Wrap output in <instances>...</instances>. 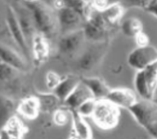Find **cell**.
Instances as JSON below:
<instances>
[{"label":"cell","mask_w":157,"mask_h":139,"mask_svg":"<svg viewBox=\"0 0 157 139\" xmlns=\"http://www.w3.org/2000/svg\"><path fill=\"white\" fill-rule=\"evenodd\" d=\"M32 15L36 31L47 39L55 32L58 22L57 15L45 4L35 1H23L22 3Z\"/></svg>","instance_id":"cell-1"},{"label":"cell","mask_w":157,"mask_h":139,"mask_svg":"<svg viewBox=\"0 0 157 139\" xmlns=\"http://www.w3.org/2000/svg\"><path fill=\"white\" fill-rule=\"evenodd\" d=\"M128 111L136 122L153 136L157 129V103L153 100H138Z\"/></svg>","instance_id":"cell-2"},{"label":"cell","mask_w":157,"mask_h":139,"mask_svg":"<svg viewBox=\"0 0 157 139\" xmlns=\"http://www.w3.org/2000/svg\"><path fill=\"white\" fill-rule=\"evenodd\" d=\"M136 94L141 99L153 100L157 89V61L137 71L134 80Z\"/></svg>","instance_id":"cell-3"},{"label":"cell","mask_w":157,"mask_h":139,"mask_svg":"<svg viewBox=\"0 0 157 139\" xmlns=\"http://www.w3.org/2000/svg\"><path fill=\"white\" fill-rule=\"evenodd\" d=\"M99 128L109 130L115 128L120 121V108L105 99L97 100L94 111L91 117Z\"/></svg>","instance_id":"cell-4"},{"label":"cell","mask_w":157,"mask_h":139,"mask_svg":"<svg viewBox=\"0 0 157 139\" xmlns=\"http://www.w3.org/2000/svg\"><path fill=\"white\" fill-rule=\"evenodd\" d=\"M110 26L104 20L101 12L93 9L83 27L85 39L100 42L106 37Z\"/></svg>","instance_id":"cell-5"},{"label":"cell","mask_w":157,"mask_h":139,"mask_svg":"<svg viewBox=\"0 0 157 139\" xmlns=\"http://www.w3.org/2000/svg\"><path fill=\"white\" fill-rule=\"evenodd\" d=\"M157 61V48L152 45L136 47L129 54L127 62L130 67L142 70Z\"/></svg>","instance_id":"cell-6"},{"label":"cell","mask_w":157,"mask_h":139,"mask_svg":"<svg viewBox=\"0 0 157 139\" xmlns=\"http://www.w3.org/2000/svg\"><path fill=\"white\" fill-rule=\"evenodd\" d=\"M6 21L10 37L18 48L27 56H29V47L23 31L17 19L15 12L12 6H9L6 10Z\"/></svg>","instance_id":"cell-7"},{"label":"cell","mask_w":157,"mask_h":139,"mask_svg":"<svg viewBox=\"0 0 157 139\" xmlns=\"http://www.w3.org/2000/svg\"><path fill=\"white\" fill-rule=\"evenodd\" d=\"M105 99L119 108H122L128 110L139 100L136 92L126 88L111 89Z\"/></svg>","instance_id":"cell-8"},{"label":"cell","mask_w":157,"mask_h":139,"mask_svg":"<svg viewBox=\"0 0 157 139\" xmlns=\"http://www.w3.org/2000/svg\"><path fill=\"white\" fill-rule=\"evenodd\" d=\"M83 28L64 33L59 40V51L64 54H71L81 46L85 39Z\"/></svg>","instance_id":"cell-9"},{"label":"cell","mask_w":157,"mask_h":139,"mask_svg":"<svg viewBox=\"0 0 157 139\" xmlns=\"http://www.w3.org/2000/svg\"><path fill=\"white\" fill-rule=\"evenodd\" d=\"M56 15L58 24L65 33L77 30L75 28L80 24L83 18L78 12L67 7L58 9Z\"/></svg>","instance_id":"cell-10"},{"label":"cell","mask_w":157,"mask_h":139,"mask_svg":"<svg viewBox=\"0 0 157 139\" xmlns=\"http://www.w3.org/2000/svg\"><path fill=\"white\" fill-rule=\"evenodd\" d=\"M12 8L27 43L29 40L32 42L33 38L36 34H34L36 29L30 10L24 5H23L22 7H18V9L14 7H12Z\"/></svg>","instance_id":"cell-11"},{"label":"cell","mask_w":157,"mask_h":139,"mask_svg":"<svg viewBox=\"0 0 157 139\" xmlns=\"http://www.w3.org/2000/svg\"><path fill=\"white\" fill-rule=\"evenodd\" d=\"M92 98L94 97L90 90L80 81L76 88L62 104L63 107L69 110H77L83 102Z\"/></svg>","instance_id":"cell-12"},{"label":"cell","mask_w":157,"mask_h":139,"mask_svg":"<svg viewBox=\"0 0 157 139\" xmlns=\"http://www.w3.org/2000/svg\"><path fill=\"white\" fill-rule=\"evenodd\" d=\"M80 81L90 90L96 100L105 99L111 89L101 78L96 77H84Z\"/></svg>","instance_id":"cell-13"},{"label":"cell","mask_w":157,"mask_h":139,"mask_svg":"<svg viewBox=\"0 0 157 139\" xmlns=\"http://www.w3.org/2000/svg\"><path fill=\"white\" fill-rule=\"evenodd\" d=\"M26 132L22 122L14 116L0 129V139H22Z\"/></svg>","instance_id":"cell-14"},{"label":"cell","mask_w":157,"mask_h":139,"mask_svg":"<svg viewBox=\"0 0 157 139\" xmlns=\"http://www.w3.org/2000/svg\"><path fill=\"white\" fill-rule=\"evenodd\" d=\"M72 133L80 139H92L93 134L91 127L75 110H70Z\"/></svg>","instance_id":"cell-15"},{"label":"cell","mask_w":157,"mask_h":139,"mask_svg":"<svg viewBox=\"0 0 157 139\" xmlns=\"http://www.w3.org/2000/svg\"><path fill=\"white\" fill-rule=\"evenodd\" d=\"M0 61L18 71L23 70L26 67L21 56L10 47L1 43H0Z\"/></svg>","instance_id":"cell-16"},{"label":"cell","mask_w":157,"mask_h":139,"mask_svg":"<svg viewBox=\"0 0 157 139\" xmlns=\"http://www.w3.org/2000/svg\"><path fill=\"white\" fill-rule=\"evenodd\" d=\"M17 111L26 119H36L40 112L36 97L33 96L23 99L17 107Z\"/></svg>","instance_id":"cell-17"},{"label":"cell","mask_w":157,"mask_h":139,"mask_svg":"<svg viewBox=\"0 0 157 139\" xmlns=\"http://www.w3.org/2000/svg\"><path fill=\"white\" fill-rule=\"evenodd\" d=\"M80 82V78L75 75H68L62 78L61 82L53 90V93L63 103Z\"/></svg>","instance_id":"cell-18"},{"label":"cell","mask_w":157,"mask_h":139,"mask_svg":"<svg viewBox=\"0 0 157 139\" xmlns=\"http://www.w3.org/2000/svg\"><path fill=\"white\" fill-rule=\"evenodd\" d=\"M101 13L104 20L110 27H116L120 24L124 15V7L121 3L118 2H113L109 4Z\"/></svg>","instance_id":"cell-19"},{"label":"cell","mask_w":157,"mask_h":139,"mask_svg":"<svg viewBox=\"0 0 157 139\" xmlns=\"http://www.w3.org/2000/svg\"><path fill=\"white\" fill-rule=\"evenodd\" d=\"M35 96L39 103L40 111L53 113L60 107V104H62L60 100L53 92H39Z\"/></svg>","instance_id":"cell-20"},{"label":"cell","mask_w":157,"mask_h":139,"mask_svg":"<svg viewBox=\"0 0 157 139\" xmlns=\"http://www.w3.org/2000/svg\"><path fill=\"white\" fill-rule=\"evenodd\" d=\"M33 52L36 62H43L48 55L49 46L47 39L44 36L36 34L31 42Z\"/></svg>","instance_id":"cell-21"},{"label":"cell","mask_w":157,"mask_h":139,"mask_svg":"<svg viewBox=\"0 0 157 139\" xmlns=\"http://www.w3.org/2000/svg\"><path fill=\"white\" fill-rule=\"evenodd\" d=\"M15 110L17 107L13 100L7 96L0 95V129L15 116Z\"/></svg>","instance_id":"cell-22"},{"label":"cell","mask_w":157,"mask_h":139,"mask_svg":"<svg viewBox=\"0 0 157 139\" xmlns=\"http://www.w3.org/2000/svg\"><path fill=\"white\" fill-rule=\"evenodd\" d=\"M120 26L122 33L128 37L134 38L143 31V23L137 17H129L125 19Z\"/></svg>","instance_id":"cell-23"},{"label":"cell","mask_w":157,"mask_h":139,"mask_svg":"<svg viewBox=\"0 0 157 139\" xmlns=\"http://www.w3.org/2000/svg\"><path fill=\"white\" fill-rule=\"evenodd\" d=\"M99 56L98 50L94 49L87 50L79 58L78 61V67L84 71L90 70L98 62Z\"/></svg>","instance_id":"cell-24"},{"label":"cell","mask_w":157,"mask_h":139,"mask_svg":"<svg viewBox=\"0 0 157 139\" xmlns=\"http://www.w3.org/2000/svg\"><path fill=\"white\" fill-rule=\"evenodd\" d=\"M70 119H71V111L64 107H59L53 113V121L57 126H65Z\"/></svg>","instance_id":"cell-25"},{"label":"cell","mask_w":157,"mask_h":139,"mask_svg":"<svg viewBox=\"0 0 157 139\" xmlns=\"http://www.w3.org/2000/svg\"><path fill=\"white\" fill-rule=\"evenodd\" d=\"M97 100L92 98L87 100L80 105L77 110V112L83 118L91 117L96 105Z\"/></svg>","instance_id":"cell-26"},{"label":"cell","mask_w":157,"mask_h":139,"mask_svg":"<svg viewBox=\"0 0 157 139\" xmlns=\"http://www.w3.org/2000/svg\"><path fill=\"white\" fill-rule=\"evenodd\" d=\"M18 70L0 61V81H9L15 75Z\"/></svg>","instance_id":"cell-27"},{"label":"cell","mask_w":157,"mask_h":139,"mask_svg":"<svg viewBox=\"0 0 157 139\" xmlns=\"http://www.w3.org/2000/svg\"><path fill=\"white\" fill-rule=\"evenodd\" d=\"M61 80L62 78L58 73L53 71H48L46 74V86L48 89L53 91Z\"/></svg>","instance_id":"cell-28"},{"label":"cell","mask_w":157,"mask_h":139,"mask_svg":"<svg viewBox=\"0 0 157 139\" xmlns=\"http://www.w3.org/2000/svg\"><path fill=\"white\" fill-rule=\"evenodd\" d=\"M134 40L137 47H142L150 45V38L148 36L144 31L138 34L134 37Z\"/></svg>","instance_id":"cell-29"},{"label":"cell","mask_w":157,"mask_h":139,"mask_svg":"<svg viewBox=\"0 0 157 139\" xmlns=\"http://www.w3.org/2000/svg\"><path fill=\"white\" fill-rule=\"evenodd\" d=\"M143 9L157 18V0L147 1Z\"/></svg>","instance_id":"cell-30"},{"label":"cell","mask_w":157,"mask_h":139,"mask_svg":"<svg viewBox=\"0 0 157 139\" xmlns=\"http://www.w3.org/2000/svg\"><path fill=\"white\" fill-rule=\"evenodd\" d=\"M91 4L93 8L100 12L104 10L109 5L107 1H91Z\"/></svg>","instance_id":"cell-31"},{"label":"cell","mask_w":157,"mask_h":139,"mask_svg":"<svg viewBox=\"0 0 157 139\" xmlns=\"http://www.w3.org/2000/svg\"><path fill=\"white\" fill-rule=\"evenodd\" d=\"M7 34L10 36L8 30L6 19L3 20L0 18V39L4 38Z\"/></svg>","instance_id":"cell-32"},{"label":"cell","mask_w":157,"mask_h":139,"mask_svg":"<svg viewBox=\"0 0 157 139\" xmlns=\"http://www.w3.org/2000/svg\"><path fill=\"white\" fill-rule=\"evenodd\" d=\"M68 139H80L78 137H77L75 134H74L73 133L70 135V137L68 138Z\"/></svg>","instance_id":"cell-33"},{"label":"cell","mask_w":157,"mask_h":139,"mask_svg":"<svg viewBox=\"0 0 157 139\" xmlns=\"http://www.w3.org/2000/svg\"><path fill=\"white\" fill-rule=\"evenodd\" d=\"M153 138H157V129H156V130L155 131V133L153 134V135L152 136Z\"/></svg>","instance_id":"cell-34"},{"label":"cell","mask_w":157,"mask_h":139,"mask_svg":"<svg viewBox=\"0 0 157 139\" xmlns=\"http://www.w3.org/2000/svg\"><path fill=\"white\" fill-rule=\"evenodd\" d=\"M153 100L155 103H157V97H156V98H155Z\"/></svg>","instance_id":"cell-35"},{"label":"cell","mask_w":157,"mask_h":139,"mask_svg":"<svg viewBox=\"0 0 157 139\" xmlns=\"http://www.w3.org/2000/svg\"><path fill=\"white\" fill-rule=\"evenodd\" d=\"M152 139H157V138H152Z\"/></svg>","instance_id":"cell-36"}]
</instances>
